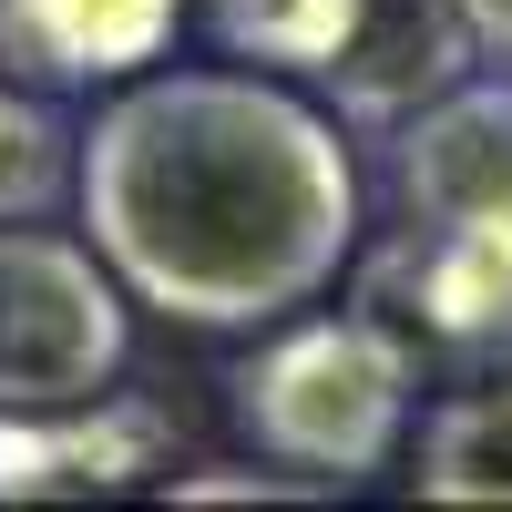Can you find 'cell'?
Here are the masks:
<instances>
[{"instance_id": "8", "label": "cell", "mask_w": 512, "mask_h": 512, "mask_svg": "<svg viewBox=\"0 0 512 512\" xmlns=\"http://www.w3.org/2000/svg\"><path fill=\"white\" fill-rule=\"evenodd\" d=\"M185 0H0V72L41 93H93L175 41Z\"/></svg>"}, {"instance_id": "11", "label": "cell", "mask_w": 512, "mask_h": 512, "mask_svg": "<svg viewBox=\"0 0 512 512\" xmlns=\"http://www.w3.org/2000/svg\"><path fill=\"white\" fill-rule=\"evenodd\" d=\"M62 175H72V134H62L41 103H21V93H11V113H0V226L41 216Z\"/></svg>"}, {"instance_id": "9", "label": "cell", "mask_w": 512, "mask_h": 512, "mask_svg": "<svg viewBox=\"0 0 512 512\" xmlns=\"http://www.w3.org/2000/svg\"><path fill=\"white\" fill-rule=\"evenodd\" d=\"M420 502H512V359H492L472 390H451L420 420Z\"/></svg>"}, {"instance_id": "14", "label": "cell", "mask_w": 512, "mask_h": 512, "mask_svg": "<svg viewBox=\"0 0 512 512\" xmlns=\"http://www.w3.org/2000/svg\"><path fill=\"white\" fill-rule=\"evenodd\" d=\"M0 113H11V72H0Z\"/></svg>"}, {"instance_id": "2", "label": "cell", "mask_w": 512, "mask_h": 512, "mask_svg": "<svg viewBox=\"0 0 512 512\" xmlns=\"http://www.w3.org/2000/svg\"><path fill=\"white\" fill-rule=\"evenodd\" d=\"M236 420L246 441L308 472L328 492L369 482L410 431V390H420V338L379 308H338V318H297L256 349L236 379Z\"/></svg>"}, {"instance_id": "3", "label": "cell", "mask_w": 512, "mask_h": 512, "mask_svg": "<svg viewBox=\"0 0 512 512\" xmlns=\"http://www.w3.org/2000/svg\"><path fill=\"white\" fill-rule=\"evenodd\" d=\"M123 369V287L93 246L52 226H0V410L93 400Z\"/></svg>"}, {"instance_id": "4", "label": "cell", "mask_w": 512, "mask_h": 512, "mask_svg": "<svg viewBox=\"0 0 512 512\" xmlns=\"http://www.w3.org/2000/svg\"><path fill=\"white\" fill-rule=\"evenodd\" d=\"M359 308L400 318L410 338H431L451 359H512V226H410L369 267Z\"/></svg>"}, {"instance_id": "13", "label": "cell", "mask_w": 512, "mask_h": 512, "mask_svg": "<svg viewBox=\"0 0 512 512\" xmlns=\"http://www.w3.org/2000/svg\"><path fill=\"white\" fill-rule=\"evenodd\" d=\"M461 31H472V52L482 62H512V0H451Z\"/></svg>"}, {"instance_id": "6", "label": "cell", "mask_w": 512, "mask_h": 512, "mask_svg": "<svg viewBox=\"0 0 512 512\" xmlns=\"http://www.w3.org/2000/svg\"><path fill=\"white\" fill-rule=\"evenodd\" d=\"M390 164L410 226H512V82H451L400 113Z\"/></svg>"}, {"instance_id": "12", "label": "cell", "mask_w": 512, "mask_h": 512, "mask_svg": "<svg viewBox=\"0 0 512 512\" xmlns=\"http://www.w3.org/2000/svg\"><path fill=\"white\" fill-rule=\"evenodd\" d=\"M328 482H308V472H175L164 482V502H318Z\"/></svg>"}, {"instance_id": "7", "label": "cell", "mask_w": 512, "mask_h": 512, "mask_svg": "<svg viewBox=\"0 0 512 512\" xmlns=\"http://www.w3.org/2000/svg\"><path fill=\"white\" fill-rule=\"evenodd\" d=\"M472 62L482 52H472V31H461L451 0H359L349 31H338V52L318 62V82L338 93L349 123H400L431 93H451Z\"/></svg>"}, {"instance_id": "5", "label": "cell", "mask_w": 512, "mask_h": 512, "mask_svg": "<svg viewBox=\"0 0 512 512\" xmlns=\"http://www.w3.org/2000/svg\"><path fill=\"white\" fill-rule=\"evenodd\" d=\"M175 420L154 400H52V410H0V502H82L164 472Z\"/></svg>"}, {"instance_id": "1", "label": "cell", "mask_w": 512, "mask_h": 512, "mask_svg": "<svg viewBox=\"0 0 512 512\" xmlns=\"http://www.w3.org/2000/svg\"><path fill=\"white\" fill-rule=\"evenodd\" d=\"M72 195L123 297L185 328H267L359 256V164L256 72H123L72 144Z\"/></svg>"}, {"instance_id": "10", "label": "cell", "mask_w": 512, "mask_h": 512, "mask_svg": "<svg viewBox=\"0 0 512 512\" xmlns=\"http://www.w3.org/2000/svg\"><path fill=\"white\" fill-rule=\"evenodd\" d=\"M359 0H216V31L226 52L246 62H287V72H318L338 52V31H349Z\"/></svg>"}]
</instances>
